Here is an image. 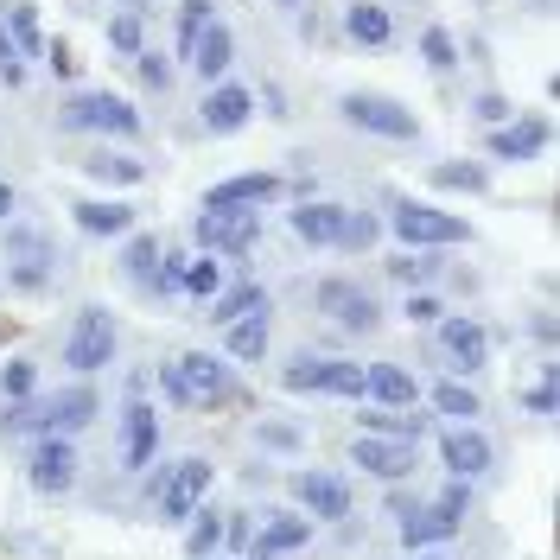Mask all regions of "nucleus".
I'll list each match as a JSON object with an SVG mask.
<instances>
[{
	"instance_id": "23",
	"label": "nucleus",
	"mask_w": 560,
	"mask_h": 560,
	"mask_svg": "<svg viewBox=\"0 0 560 560\" xmlns=\"http://www.w3.org/2000/svg\"><path fill=\"white\" fill-rule=\"evenodd\" d=\"M268 338H274V331H268V306L242 312V319L230 325V357L236 363H261V357H268Z\"/></svg>"
},
{
	"instance_id": "50",
	"label": "nucleus",
	"mask_w": 560,
	"mask_h": 560,
	"mask_svg": "<svg viewBox=\"0 0 560 560\" xmlns=\"http://www.w3.org/2000/svg\"><path fill=\"white\" fill-rule=\"evenodd\" d=\"M7 331H13V325H7V319H0V344H7Z\"/></svg>"
},
{
	"instance_id": "43",
	"label": "nucleus",
	"mask_w": 560,
	"mask_h": 560,
	"mask_svg": "<svg viewBox=\"0 0 560 560\" xmlns=\"http://www.w3.org/2000/svg\"><path fill=\"white\" fill-rule=\"evenodd\" d=\"M0 77H7V83H26V58H20V45L7 39V20H0Z\"/></svg>"
},
{
	"instance_id": "38",
	"label": "nucleus",
	"mask_w": 560,
	"mask_h": 560,
	"mask_svg": "<svg viewBox=\"0 0 560 560\" xmlns=\"http://www.w3.org/2000/svg\"><path fill=\"white\" fill-rule=\"evenodd\" d=\"M433 185H446V191H484V166H433Z\"/></svg>"
},
{
	"instance_id": "7",
	"label": "nucleus",
	"mask_w": 560,
	"mask_h": 560,
	"mask_svg": "<svg viewBox=\"0 0 560 560\" xmlns=\"http://www.w3.org/2000/svg\"><path fill=\"white\" fill-rule=\"evenodd\" d=\"M319 312L331 325H344V331H376L382 325V306H376V293L370 287H357V280H319Z\"/></svg>"
},
{
	"instance_id": "53",
	"label": "nucleus",
	"mask_w": 560,
	"mask_h": 560,
	"mask_svg": "<svg viewBox=\"0 0 560 560\" xmlns=\"http://www.w3.org/2000/svg\"><path fill=\"white\" fill-rule=\"evenodd\" d=\"M535 7H548V0H535Z\"/></svg>"
},
{
	"instance_id": "29",
	"label": "nucleus",
	"mask_w": 560,
	"mask_h": 560,
	"mask_svg": "<svg viewBox=\"0 0 560 560\" xmlns=\"http://www.w3.org/2000/svg\"><path fill=\"white\" fill-rule=\"evenodd\" d=\"M363 427H370V433H382V440H420V433H427V414L376 408V414H363Z\"/></svg>"
},
{
	"instance_id": "26",
	"label": "nucleus",
	"mask_w": 560,
	"mask_h": 560,
	"mask_svg": "<svg viewBox=\"0 0 560 560\" xmlns=\"http://www.w3.org/2000/svg\"><path fill=\"white\" fill-rule=\"evenodd\" d=\"M77 230L83 236H128L134 230V210L128 204H77Z\"/></svg>"
},
{
	"instance_id": "6",
	"label": "nucleus",
	"mask_w": 560,
	"mask_h": 560,
	"mask_svg": "<svg viewBox=\"0 0 560 560\" xmlns=\"http://www.w3.org/2000/svg\"><path fill=\"white\" fill-rule=\"evenodd\" d=\"M338 115L350 121V128L382 134V140H414V134H420L414 109H401V102H389V96H363V90H350V96L338 102Z\"/></svg>"
},
{
	"instance_id": "14",
	"label": "nucleus",
	"mask_w": 560,
	"mask_h": 560,
	"mask_svg": "<svg viewBox=\"0 0 560 560\" xmlns=\"http://www.w3.org/2000/svg\"><path fill=\"white\" fill-rule=\"evenodd\" d=\"M77 484V452H70L64 433H51V440L32 452V490H45V497H58V490Z\"/></svg>"
},
{
	"instance_id": "27",
	"label": "nucleus",
	"mask_w": 560,
	"mask_h": 560,
	"mask_svg": "<svg viewBox=\"0 0 560 560\" xmlns=\"http://www.w3.org/2000/svg\"><path fill=\"white\" fill-rule=\"evenodd\" d=\"M300 541H312V516H274L268 529H261L255 554H293Z\"/></svg>"
},
{
	"instance_id": "46",
	"label": "nucleus",
	"mask_w": 560,
	"mask_h": 560,
	"mask_svg": "<svg viewBox=\"0 0 560 560\" xmlns=\"http://www.w3.org/2000/svg\"><path fill=\"white\" fill-rule=\"evenodd\" d=\"M522 401H529L535 414H554V382H541V389H529V395H522Z\"/></svg>"
},
{
	"instance_id": "44",
	"label": "nucleus",
	"mask_w": 560,
	"mask_h": 560,
	"mask_svg": "<svg viewBox=\"0 0 560 560\" xmlns=\"http://www.w3.org/2000/svg\"><path fill=\"white\" fill-rule=\"evenodd\" d=\"M408 319H414V325H433V319H440V300H433V293H414V300H408Z\"/></svg>"
},
{
	"instance_id": "19",
	"label": "nucleus",
	"mask_w": 560,
	"mask_h": 560,
	"mask_svg": "<svg viewBox=\"0 0 560 560\" xmlns=\"http://www.w3.org/2000/svg\"><path fill=\"white\" fill-rule=\"evenodd\" d=\"M363 395H376L382 408H414L420 382L408 370H395V363H370V370H363Z\"/></svg>"
},
{
	"instance_id": "39",
	"label": "nucleus",
	"mask_w": 560,
	"mask_h": 560,
	"mask_svg": "<svg viewBox=\"0 0 560 560\" xmlns=\"http://www.w3.org/2000/svg\"><path fill=\"white\" fill-rule=\"evenodd\" d=\"M376 242V217H363V210H344V236L338 249H370Z\"/></svg>"
},
{
	"instance_id": "45",
	"label": "nucleus",
	"mask_w": 560,
	"mask_h": 560,
	"mask_svg": "<svg viewBox=\"0 0 560 560\" xmlns=\"http://www.w3.org/2000/svg\"><path fill=\"white\" fill-rule=\"evenodd\" d=\"M0 389H7V395H26V389H32V363H13V370L0 376Z\"/></svg>"
},
{
	"instance_id": "18",
	"label": "nucleus",
	"mask_w": 560,
	"mask_h": 560,
	"mask_svg": "<svg viewBox=\"0 0 560 560\" xmlns=\"http://www.w3.org/2000/svg\"><path fill=\"white\" fill-rule=\"evenodd\" d=\"M249 109H255V96L242 90V83H223V90L204 96V128L210 134H236L242 121H249Z\"/></svg>"
},
{
	"instance_id": "5",
	"label": "nucleus",
	"mask_w": 560,
	"mask_h": 560,
	"mask_svg": "<svg viewBox=\"0 0 560 560\" xmlns=\"http://www.w3.org/2000/svg\"><path fill=\"white\" fill-rule=\"evenodd\" d=\"M115 357V319L102 306H83L77 312V325H70V338H64V363L77 376H90V370H102V363Z\"/></svg>"
},
{
	"instance_id": "22",
	"label": "nucleus",
	"mask_w": 560,
	"mask_h": 560,
	"mask_svg": "<svg viewBox=\"0 0 560 560\" xmlns=\"http://www.w3.org/2000/svg\"><path fill=\"white\" fill-rule=\"evenodd\" d=\"M293 236L300 242H319V249H331V242L344 236V204H300L293 210Z\"/></svg>"
},
{
	"instance_id": "49",
	"label": "nucleus",
	"mask_w": 560,
	"mask_h": 560,
	"mask_svg": "<svg viewBox=\"0 0 560 560\" xmlns=\"http://www.w3.org/2000/svg\"><path fill=\"white\" fill-rule=\"evenodd\" d=\"M7 210H13V191H7V185H0V217H7Z\"/></svg>"
},
{
	"instance_id": "28",
	"label": "nucleus",
	"mask_w": 560,
	"mask_h": 560,
	"mask_svg": "<svg viewBox=\"0 0 560 560\" xmlns=\"http://www.w3.org/2000/svg\"><path fill=\"white\" fill-rule=\"evenodd\" d=\"M83 172L102 179V185H140V179H147V160H128V153H90Z\"/></svg>"
},
{
	"instance_id": "48",
	"label": "nucleus",
	"mask_w": 560,
	"mask_h": 560,
	"mask_svg": "<svg viewBox=\"0 0 560 560\" xmlns=\"http://www.w3.org/2000/svg\"><path fill=\"white\" fill-rule=\"evenodd\" d=\"M478 115L484 121H503V115H510V102H503V96H478Z\"/></svg>"
},
{
	"instance_id": "24",
	"label": "nucleus",
	"mask_w": 560,
	"mask_h": 560,
	"mask_svg": "<svg viewBox=\"0 0 560 560\" xmlns=\"http://www.w3.org/2000/svg\"><path fill=\"white\" fill-rule=\"evenodd\" d=\"M541 147H548V121H516V128L490 134V153H497V160H535Z\"/></svg>"
},
{
	"instance_id": "1",
	"label": "nucleus",
	"mask_w": 560,
	"mask_h": 560,
	"mask_svg": "<svg viewBox=\"0 0 560 560\" xmlns=\"http://www.w3.org/2000/svg\"><path fill=\"white\" fill-rule=\"evenodd\" d=\"M160 389H166L172 401H185V408H223V401L236 395V376H230V363H217V357H204V350H191V357L166 363Z\"/></svg>"
},
{
	"instance_id": "36",
	"label": "nucleus",
	"mask_w": 560,
	"mask_h": 560,
	"mask_svg": "<svg viewBox=\"0 0 560 560\" xmlns=\"http://www.w3.org/2000/svg\"><path fill=\"white\" fill-rule=\"evenodd\" d=\"M217 541H223V522L217 516H198V522H191V535H185V554L204 560V554H217Z\"/></svg>"
},
{
	"instance_id": "3",
	"label": "nucleus",
	"mask_w": 560,
	"mask_h": 560,
	"mask_svg": "<svg viewBox=\"0 0 560 560\" xmlns=\"http://www.w3.org/2000/svg\"><path fill=\"white\" fill-rule=\"evenodd\" d=\"M389 230L408 242V249H446V242H465V217H452V210H433V204H414V198H401L389 210Z\"/></svg>"
},
{
	"instance_id": "11",
	"label": "nucleus",
	"mask_w": 560,
	"mask_h": 560,
	"mask_svg": "<svg viewBox=\"0 0 560 560\" xmlns=\"http://www.w3.org/2000/svg\"><path fill=\"white\" fill-rule=\"evenodd\" d=\"M350 465H363L370 478H408L414 471V440H382V433H357V446H350Z\"/></svg>"
},
{
	"instance_id": "31",
	"label": "nucleus",
	"mask_w": 560,
	"mask_h": 560,
	"mask_svg": "<svg viewBox=\"0 0 560 560\" xmlns=\"http://www.w3.org/2000/svg\"><path fill=\"white\" fill-rule=\"evenodd\" d=\"M153 268H160V236H134V242H128V255H121V274L147 287Z\"/></svg>"
},
{
	"instance_id": "35",
	"label": "nucleus",
	"mask_w": 560,
	"mask_h": 560,
	"mask_svg": "<svg viewBox=\"0 0 560 560\" xmlns=\"http://www.w3.org/2000/svg\"><path fill=\"white\" fill-rule=\"evenodd\" d=\"M210 26V0H179V51L191 58V45H198V32Z\"/></svg>"
},
{
	"instance_id": "32",
	"label": "nucleus",
	"mask_w": 560,
	"mask_h": 560,
	"mask_svg": "<svg viewBox=\"0 0 560 560\" xmlns=\"http://www.w3.org/2000/svg\"><path fill=\"white\" fill-rule=\"evenodd\" d=\"M7 39L20 45V58H39L45 39H39V13L32 7H7Z\"/></svg>"
},
{
	"instance_id": "52",
	"label": "nucleus",
	"mask_w": 560,
	"mask_h": 560,
	"mask_svg": "<svg viewBox=\"0 0 560 560\" xmlns=\"http://www.w3.org/2000/svg\"><path fill=\"white\" fill-rule=\"evenodd\" d=\"M249 560H274V554H249Z\"/></svg>"
},
{
	"instance_id": "21",
	"label": "nucleus",
	"mask_w": 560,
	"mask_h": 560,
	"mask_svg": "<svg viewBox=\"0 0 560 560\" xmlns=\"http://www.w3.org/2000/svg\"><path fill=\"white\" fill-rule=\"evenodd\" d=\"M230 58H236V39H230V26L223 20H210L204 32H198V45H191V70L210 83V77H223L230 70Z\"/></svg>"
},
{
	"instance_id": "13",
	"label": "nucleus",
	"mask_w": 560,
	"mask_h": 560,
	"mask_svg": "<svg viewBox=\"0 0 560 560\" xmlns=\"http://www.w3.org/2000/svg\"><path fill=\"white\" fill-rule=\"evenodd\" d=\"M153 446H160V414H153L147 401H128V408H121V465L140 471L153 459Z\"/></svg>"
},
{
	"instance_id": "34",
	"label": "nucleus",
	"mask_w": 560,
	"mask_h": 560,
	"mask_svg": "<svg viewBox=\"0 0 560 560\" xmlns=\"http://www.w3.org/2000/svg\"><path fill=\"white\" fill-rule=\"evenodd\" d=\"M179 287H185V293H198V300H210V293L223 287V261H217V255H204V261H185Z\"/></svg>"
},
{
	"instance_id": "2",
	"label": "nucleus",
	"mask_w": 560,
	"mask_h": 560,
	"mask_svg": "<svg viewBox=\"0 0 560 560\" xmlns=\"http://www.w3.org/2000/svg\"><path fill=\"white\" fill-rule=\"evenodd\" d=\"M58 128H70V134H121V140H128V134H140V115L121 96L90 90V96H70L58 109Z\"/></svg>"
},
{
	"instance_id": "30",
	"label": "nucleus",
	"mask_w": 560,
	"mask_h": 560,
	"mask_svg": "<svg viewBox=\"0 0 560 560\" xmlns=\"http://www.w3.org/2000/svg\"><path fill=\"white\" fill-rule=\"evenodd\" d=\"M255 306H268V293H261V287H230L223 300H210L204 319H210V325H236L242 312H255Z\"/></svg>"
},
{
	"instance_id": "16",
	"label": "nucleus",
	"mask_w": 560,
	"mask_h": 560,
	"mask_svg": "<svg viewBox=\"0 0 560 560\" xmlns=\"http://www.w3.org/2000/svg\"><path fill=\"white\" fill-rule=\"evenodd\" d=\"M459 510H446V503H433V510H408V522H401V548H440V541L459 535Z\"/></svg>"
},
{
	"instance_id": "10",
	"label": "nucleus",
	"mask_w": 560,
	"mask_h": 560,
	"mask_svg": "<svg viewBox=\"0 0 560 560\" xmlns=\"http://www.w3.org/2000/svg\"><path fill=\"white\" fill-rule=\"evenodd\" d=\"M433 344H440L446 370H459V376H471V370H484V363H490V331L478 319H446Z\"/></svg>"
},
{
	"instance_id": "33",
	"label": "nucleus",
	"mask_w": 560,
	"mask_h": 560,
	"mask_svg": "<svg viewBox=\"0 0 560 560\" xmlns=\"http://www.w3.org/2000/svg\"><path fill=\"white\" fill-rule=\"evenodd\" d=\"M433 408H440V414H452L459 427H465V420H478V414H484V408H478V395H471L465 382H440V389H433Z\"/></svg>"
},
{
	"instance_id": "40",
	"label": "nucleus",
	"mask_w": 560,
	"mask_h": 560,
	"mask_svg": "<svg viewBox=\"0 0 560 560\" xmlns=\"http://www.w3.org/2000/svg\"><path fill=\"white\" fill-rule=\"evenodd\" d=\"M134 58H140V83H147V90H172V64L160 58V51H147V45H140Z\"/></svg>"
},
{
	"instance_id": "12",
	"label": "nucleus",
	"mask_w": 560,
	"mask_h": 560,
	"mask_svg": "<svg viewBox=\"0 0 560 560\" xmlns=\"http://www.w3.org/2000/svg\"><path fill=\"white\" fill-rule=\"evenodd\" d=\"M293 497L312 510V522H344L350 516V484L331 478V471H300V478H293Z\"/></svg>"
},
{
	"instance_id": "15",
	"label": "nucleus",
	"mask_w": 560,
	"mask_h": 560,
	"mask_svg": "<svg viewBox=\"0 0 560 560\" xmlns=\"http://www.w3.org/2000/svg\"><path fill=\"white\" fill-rule=\"evenodd\" d=\"M274 198H280L274 172H242V179H223V185L204 191L210 210H223V204H230V210H255V204H274Z\"/></svg>"
},
{
	"instance_id": "37",
	"label": "nucleus",
	"mask_w": 560,
	"mask_h": 560,
	"mask_svg": "<svg viewBox=\"0 0 560 560\" xmlns=\"http://www.w3.org/2000/svg\"><path fill=\"white\" fill-rule=\"evenodd\" d=\"M420 51H427V64H433V70H452V64H459V45H452V32H446V26H427Z\"/></svg>"
},
{
	"instance_id": "47",
	"label": "nucleus",
	"mask_w": 560,
	"mask_h": 560,
	"mask_svg": "<svg viewBox=\"0 0 560 560\" xmlns=\"http://www.w3.org/2000/svg\"><path fill=\"white\" fill-rule=\"evenodd\" d=\"M440 503H446V510H459V516H465V510H471V490H465V484H446V497H440Z\"/></svg>"
},
{
	"instance_id": "17",
	"label": "nucleus",
	"mask_w": 560,
	"mask_h": 560,
	"mask_svg": "<svg viewBox=\"0 0 560 560\" xmlns=\"http://www.w3.org/2000/svg\"><path fill=\"white\" fill-rule=\"evenodd\" d=\"M440 452H446V465L459 471V478H478V471H490V440H484L478 427H471V420L446 433V440H440Z\"/></svg>"
},
{
	"instance_id": "8",
	"label": "nucleus",
	"mask_w": 560,
	"mask_h": 560,
	"mask_svg": "<svg viewBox=\"0 0 560 560\" xmlns=\"http://www.w3.org/2000/svg\"><path fill=\"white\" fill-rule=\"evenodd\" d=\"M204 497H210V465H204V459H179V465L160 478L153 510H160V522H185V516H198Z\"/></svg>"
},
{
	"instance_id": "20",
	"label": "nucleus",
	"mask_w": 560,
	"mask_h": 560,
	"mask_svg": "<svg viewBox=\"0 0 560 560\" xmlns=\"http://www.w3.org/2000/svg\"><path fill=\"white\" fill-rule=\"evenodd\" d=\"M90 420H96V389H83V382L45 401V433H77V427H90Z\"/></svg>"
},
{
	"instance_id": "41",
	"label": "nucleus",
	"mask_w": 560,
	"mask_h": 560,
	"mask_svg": "<svg viewBox=\"0 0 560 560\" xmlns=\"http://www.w3.org/2000/svg\"><path fill=\"white\" fill-rule=\"evenodd\" d=\"M109 45L134 58V51H140V13H115V20H109Z\"/></svg>"
},
{
	"instance_id": "9",
	"label": "nucleus",
	"mask_w": 560,
	"mask_h": 560,
	"mask_svg": "<svg viewBox=\"0 0 560 560\" xmlns=\"http://www.w3.org/2000/svg\"><path fill=\"white\" fill-rule=\"evenodd\" d=\"M255 236H261V210H198V242L210 255H242V249H255Z\"/></svg>"
},
{
	"instance_id": "51",
	"label": "nucleus",
	"mask_w": 560,
	"mask_h": 560,
	"mask_svg": "<svg viewBox=\"0 0 560 560\" xmlns=\"http://www.w3.org/2000/svg\"><path fill=\"white\" fill-rule=\"evenodd\" d=\"M280 7H306V0H280Z\"/></svg>"
},
{
	"instance_id": "4",
	"label": "nucleus",
	"mask_w": 560,
	"mask_h": 560,
	"mask_svg": "<svg viewBox=\"0 0 560 560\" xmlns=\"http://www.w3.org/2000/svg\"><path fill=\"white\" fill-rule=\"evenodd\" d=\"M293 395H363V363H338V357H293L287 363Z\"/></svg>"
},
{
	"instance_id": "25",
	"label": "nucleus",
	"mask_w": 560,
	"mask_h": 560,
	"mask_svg": "<svg viewBox=\"0 0 560 560\" xmlns=\"http://www.w3.org/2000/svg\"><path fill=\"white\" fill-rule=\"evenodd\" d=\"M344 32L357 45H389L395 39V20H389V7H376V0H357V7L344 13Z\"/></svg>"
},
{
	"instance_id": "42",
	"label": "nucleus",
	"mask_w": 560,
	"mask_h": 560,
	"mask_svg": "<svg viewBox=\"0 0 560 560\" xmlns=\"http://www.w3.org/2000/svg\"><path fill=\"white\" fill-rule=\"evenodd\" d=\"M433 268H440V261H427V255H395V261H389V274H395V280H408V287L433 280Z\"/></svg>"
}]
</instances>
